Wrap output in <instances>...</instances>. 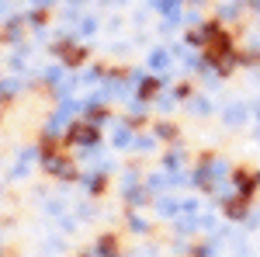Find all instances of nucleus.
I'll return each instance as SVG.
<instances>
[{
    "label": "nucleus",
    "instance_id": "nucleus-1",
    "mask_svg": "<svg viewBox=\"0 0 260 257\" xmlns=\"http://www.w3.org/2000/svg\"><path fill=\"white\" fill-rule=\"evenodd\" d=\"M70 139L80 142V146H94V142H98V129H94V125H73Z\"/></svg>",
    "mask_w": 260,
    "mask_h": 257
},
{
    "label": "nucleus",
    "instance_id": "nucleus-3",
    "mask_svg": "<svg viewBox=\"0 0 260 257\" xmlns=\"http://www.w3.org/2000/svg\"><path fill=\"white\" fill-rule=\"evenodd\" d=\"M153 66H167V52H163V49L153 52Z\"/></svg>",
    "mask_w": 260,
    "mask_h": 257
},
{
    "label": "nucleus",
    "instance_id": "nucleus-4",
    "mask_svg": "<svg viewBox=\"0 0 260 257\" xmlns=\"http://www.w3.org/2000/svg\"><path fill=\"white\" fill-rule=\"evenodd\" d=\"M39 4H52V0H39Z\"/></svg>",
    "mask_w": 260,
    "mask_h": 257
},
{
    "label": "nucleus",
    "instance_id": "nucleus-2",
    "mask_svg": "<svg viewBox=\"0 0 260 257\" xmlns=\"http://www.w3.org/2000/svg\"><path fill=\"white\" fill-rule=\"evenodd\" d=\"M156 91H160V83H156V80H142V98H149V94H156Z\"/></svg>",
    "mask_w": 260,
    "mask_h": 257
}]
</instances>
